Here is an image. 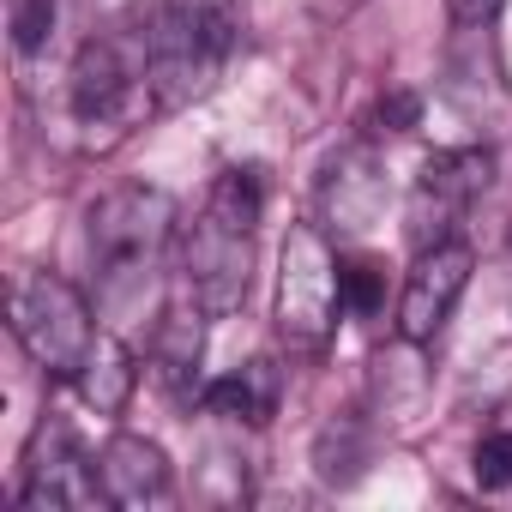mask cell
<instances>
[{
	"mask_svg": "<svg viewBox=\"0 0 512 512\" xmlns=\"http://www.w3.org/2000/svg\"><path fill=\"white\" fill-rule=\"evenodd\" d=\"M175 241V199L163 187H109L85 211V253H91V284L103 308H133Z\"/></svg>",
	"mask_w": 512,
	"mask_h": 512,
	"instance_id": "obj_1",
	"label": "cell"
},
{
	"mask_svg": "<svg viewBox=\"0 0 512 512\" xmlns=\"http://www.w3.org/2000/svg\"><path fill=\"white\" fill-rule=\"evenodd\" d=\"M13 338L19 350L49 374V380H79L91 344H97V326H91V308L85 296L55 278V272H31L19 290H13Z\"/></svg>",
	"mask_w": 512,
	"mask_h": 512,
	"instance_id": "obj_4",
	"label": "cell"
},
{
	"mask_svg": "<svg viewBox=\"0 0 512 512\" xmlns=\"http://www.w3.org/2000/svg\"><path fill=\"white\" fill-rule=\"evenodd\" d=\"M416 115H422V103H416L410 91H392V97H380V109H374V121H386V133H410Z\"/></svg>",
	"mask_w": 512,
	"mask_h": 512,
	"instance_id": "obj_19",
	"label": "cell"
},
{
	"mask_svg": "<svg viewBox=\"0 0 512 512\" xmlns=\"http://www.w3.org/2000/svg\"><path fill=\"white\" fill-rule=\"evenodd\" d=\"M470 272H476L470 241L452 235V241H440V247H422L416 266H410V278H404V296H398V338H404V344H434L440 326L452 320V308H458Z\"/></svg>",
	"mask_w": 512,
	"mask_h": 512,
	"instance_id": "obj_9",
	"label": "cell"
},
{
	"mask_svg": "<svg viewBox=\"0 0 512 512\" xmlns=\"http://www.w3.org/2000/svg\"><path fill=\"white\" fill-rule=\"evenodd\" d=\"M488 175H494V157L482 145H452V151H434L416 175V193H410V247H440L452 241V229L464 223V211L488 193Z\"/></svg>",
	"mask_w": 512,
	"mask_h": 512,
	"instance_id": "obj_7",
	"label": "cell"
},
{
	"mask_svg": "<svg viewBox=\"0 0 512 512\" xmlns=\"http://www.w3.org/2000/svg\"><path fill=\"white\" fill-rule=\"evenodd\" d=\"M344 290H338V253L326 229L296 223L284 235V272H278V332L290 350H320L338 326Z\"/></svg>",
	"mask_w": 512,
	"mask_h": 512,
	"instance_id": "obj_5",
	"label": "cell"
},
{
	"mask_svg": "<svg viewBox=\"0 0 512 512\" xmlns=\"http://www.w3.org/2000/svg\"><path fill=\"white\" fill-rule=\"evenodd\" d=\"M199 356H205V308L187 296L175 302L163 320H157V338H151V362H157V380L175 392V398H199Z\"/></svg>",
	"mask_w": 512,
	"mask_h": 512,
	"instance_id": "obj_12",
	"label": "cell"
},
{
	"mask_svg": "<svg viewBox=\"0 0 512 512\" xmlns=\"http://www.w3.org/2000/svg\"><path fill=\"white\" fill-rule=\"evenodd\" d=\"M470 470H476V482H482V488H512V434H506V428L482 434V446H476Z\"/></svg>",
	"mask_w": 512,
	"mask_h": 512,
	"instance_id": "obj_18",
	"label": "cell"
},
{
	"mask_svg": "<svg viewBox=\"0 0 512 512\" xmlns=\"http://www.w3.org/2000/svg\"><path fill=\"white\" fill-rule=\"evenodd\" d=\"M500 7H506V0H446L452 25H464V31H482V25H494V19H500Z\"/></svg>",
	"mask_w": 512,
	"mask_h": 512,
	"instance_id": "obj_20",
	"label": "cell"
},
{
	"mask_svg": "<svg viewBox=\"0 0 512 512\" xmlns=\"http://www.w3.org/2000/svg\"><path fill=\"white\" fill-rule=\"evenodd\" d=\"M19 500H25L31 512H61V506H67V512H91V506H109L103 476H97V458H85L79 434H73L61 416H49V422L31 434Z\"/></svg>",
	"mask_w": 512,
	"mask_h": 512,
	"instance_id": "obj_8",
	"label": "cell"
},
{
	"mask_svg": "<svg viewBox=\"0 0 512 512\" xmlns=\"http://www.w3.org/2000/svg\"><path fill=\"white\" fill-rule=\"evenodd\" d=\"M247 284H253V229L205 205L181 229V290L205 314H235L247 302Z\"/></svg>",
	"mask_w": 512,
	"mask_h": 512,
	"instance_id": "obj_6",
	"label": "cell"
},
{
	"mask_svg": "<svg viewBox=\"0 0 512 512\" xmlns=\"http://www.w3.org/2000/svg\"><path fill=\"white\" fill-rule=\"evenodd\" d=\"M235 0H163L151 19V91L157 109L199 103L235 55Z\"/></svg>",
	"mask_w": 512,
	"mask_h": 512,
	"instance_id": "obj_3",
	"label": "cell"
},
{
	"mask_svg": "<svg viewBox=\"0 0 512 512\" xmlns=\"http://www.w3.org/2000/svg\"><path fill=\"white\" fill-rule=\"evenodd\" d=\"M97 476L109 506H157L169 500V458L145 434H109L97 452Z\"/></svg>",
	"mask_w": 512,
	"mask_h": 512,
	"instance_id": "obj_11",
	"label": "cell"
},
{
	"mask_svg": "<svg viewBox=\"0 0 512 512\" xmlns=\"http://www.w3.org/2000/svg\"><path fill=\"white\" fill-rule=\"evenodd\" d=\"M133 380H139L133 350H127L115 332H97V344H91V356H85V368H79V392H85V404H91L97 416H115V410L133 398Z\"/></svg>",
	"mask_w": 512,
	"mask_h": 512,
	"instance_id": "obj_14",
	"label": "cell"
},
{
	"mask_svg": "<svg viewBox=\"0 0 512 512\" xmlns=\"http://www.w3.org/2000/svg\"><path fill=\"white\" fill-rule=\"evenodd\" d=\"M386 211V169L368 145H344L320 175V217L338 235H368Z\"/></svg>",
	"mask_w": 512,
	"mask_h": 512,
	"instance_id": "obj_10",
	"label": "cell"
},
{
	"mask_svg": "<svg viewBox=\"0 0 512 512\" xmlns=\"http://www.w3.org/2000/svg\"><path fill=\"white\" fill-rule=\"evenodd\" d=\"M55 19H61V0H13V49H19V55L49 49Z\"/></svg>",
	"mask_w": 512,
	"mask_h": 512,
	"instance_id": "obj_17",
	"label": "cell"
},
{
	"mask_svg": "<svg viewBox=\"0 0 512 512\" xmlns=\"http://www.w3.org/2000/svg\"><path fill=\"white\" fill-rule=\"evenodd\" d=\"M278 398H284V374H278V362H247V368H235V374H223V380H211L205 392H199V404L211 410V416H229V422H247V428H260V422H272L278 416Z\"/></svg>",
	"mask_w": 512,
	"mask_h": 512,
	"instance_id": "obj_13",
	"label": "cell"
},
{
	"mask_svg": "<svg viewBox=\"0 0 512 512\" xmlns=\"http://www.w3.org/2000/svg\"><path fill=\"white\" fill-rule=\"evenodd\" d=\"M308 7H314V19H326V25H338V19H350V13L362 7V0H308Z\"/></svg>",
	"mask_w": 512,
	"mask_h": 512,
	"instance_id": "obj_21",
	"label": "cell"
},
{
	"mask_svg": "<svg viewBox=\"0 0 512 512\" xmlns=\"http://www.w3.org/2000/svg\"><path fill=\"white\" fill-rule=\"evenodd\" d=\"M338 290H344V314L374 320L386 308V266L368 253H350V260H338Z\"/></svg>",
	"mask_w": 512,
	"mask_h": 512,
	"instance_id": "obj_16",
	"label": "cell"
},
{
	"mask_svg": "<svg viewBox=\"0 0 512 512\" xmlns=\"http://www.w3.org/2000/svg\"><path fill=\"white\" fill-rule=\"evenodd\" d=\"M67 97H73V121L85 127L91 145L127 139L145 121V109H157V91H151V19L91 37L79 49V61H73Z\"/></svg>",
	"mask_w": 512,
	"mask_h": 512,
	"instance_id": "obj_2",
	"label": "cell"
},
{
	"mask_svg": "<svg viewBox=\"0 0 512 512\" xmlns=\"http://www.w3.org/2000/svg\"><path fill=\"white\" fill-rule=\"evenodd\" d=\"M205 205L223 211V217L241 223V229H260V217H266V175L253 169V163H235V169H223V175L211 181Z\"/></svg>",
	"mask_w": 512,
	"mask_h": 512,
	"instance_id": "obj_15",
	"label": "cell"
}]
</instances>
